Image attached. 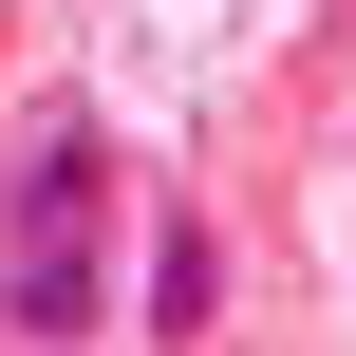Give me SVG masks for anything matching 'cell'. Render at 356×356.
<instances>
[{"label": "cell", "instance_id": "1", "mask_svg": "<svg viewBox=\"0 0 356 356\" xmlns=\"http://www.w3.org/2000/svg\"><path fill=\"white\" fill-rule=\"evenodd\" d=\"M94 319H113V150H94V113H38L0 169V338L75 356Z\"/></svg>", "mask_w": 356, "mask_h": 356}, {"label": "cell", "instance_id": "2", "mask_svg": "<svg viewBox=\"0 0 356 356\" xmlns=\"http://www.w3.org/2000/svg\"><path fill=\"white\" fill-rule=\"evenodd\" d=\"M207 300H225V244L188 207H150V338H207Z\"/></svg>", "mask_w": 356, "mask_h": 356}]
</instances>
